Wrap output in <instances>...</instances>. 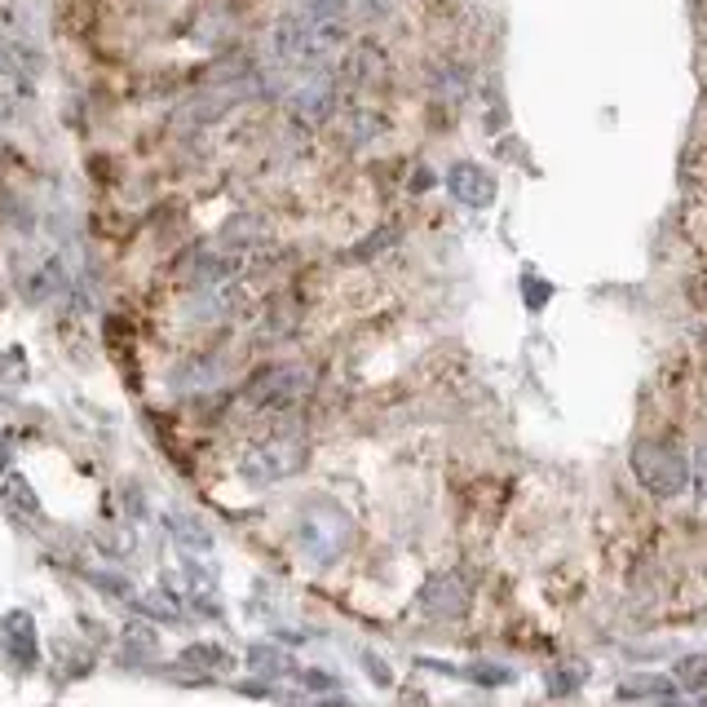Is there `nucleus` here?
<instances>
[{
	"label": "nucleus",
	"instance_id": "obj_1",
	"mask_svg": "<svg viewBox=\"0 0 707 707\" xmlns=\"http://www.w3.org/2000/svg\"><path fill=\"white\" fill-rule=\"evenodd\" d=\"M349 41V28L318 14L314 6L305 10H292L283 14L274 28H270V63L279 72H292V76H309V72H323L331 54H340Z\"/></svg>",
	"mask_w": 707,
	"mask_h": 707
},
{
	"label": "nucleus",
	"instance_id": "obj_2",
	"mask_svg": "<svg viewBox=\"0 0 707 707\" xmlns=\"http://www.w3.org/2000/svg\"><path fill=\"white\" fill-rule=\"evenodd\" d=\"M292 531H296V548H301L314 566H331V562L354 544V522H349V513H345L340 504H331V500L305 504V509L296 513Z\"/></svg>",
	"mask_w": 707,
	"mask_h": 707
},
{
	"label": "nucleus",
	"instance_id": "obj_3",
	"mask_svg": "<svg viewBox=\"0 0 707 707\" xmlns=\"http://www.w3.org/2000/svg\"><path fill=\"white\" fill-rule=\"evenodd\" d=\"M632 474L637 482L659 496V500H676L685 487H689V460L676 443H663V438H641L632 447Z\"/></svg>",
	"mask_w": 707,
	"mask_h": 707
},
{
	"label": "nucleus",
	"instance_id": "obj_4",
	"mask_svg": "<svg viewBox=\"0 0 707 707\" xmlns=\"http://www.w3.org/2000/svg\"><path fill=\"white\" fill-rule=\"evenodd\" d=\"M305 394H309V372L301 363H270L248 381L243 403L257 407V412H287Z\"/></svg>",
	"mask_w": 707,
	"mask_h": 707
},
{
	"label": "nucleus",
	"instance_id": "obj_5",
	"mask_svg": "<svg viewBox=\"0 0 707 707\" xmlns=\"http://www.w3.org/2000/svg\"><path fill=\"white\" fill-rule=\"evenodd\" d=\"M301 465H305V443L279 434V438H265L261 447L248 452V460H243V482H252V487H274V482H283V478L301 474Z\"/></svg>",
	"mask_w": 707,
	"mask_h": 707
},
{
	"label": "nucleus",
	"instance_id": "obj_6",
	"mask_svg": "<svg viewBox=\"0 0 707 707\" xmlns=\"http://www.w3.org/2000/svg\"><path fill=\"white\" fill-rule=\"evenodd\" d=\"M287 107H292V116L301 124H327L336 116V76H327V67L301 76V85L292 89Z\"/></svg>",
	"mask_w": 707,
	"mask_h": 707
},
{
	"label": "nucleus",
	"instance_id": "obj_7",
	"mask_svg": "<svg viewBox=\"0 0 707 707\" xmlns=\"http://www.w3.org/2000/svg\"><path fill=\"white\" fill-rule=\"evenodd\" d=\"M309 6L345 28H377L399 10V0H309Z\"/></svg>",
	"mask_w": 707,
	"mask_h": 707
},
{
	"label": "nucleus",
	"instance_id": "obj_8",
	"mask_svg": "<svg viewBox=\"0 0 707 707\" xmlns=\"http://www.w3.org/2000/svg\"><path fill=\"white\" fill-rule=\"evenodd\" d=\"M390 76V58L377 45H349L340 58V80L345 85H359V89H377Z\"/></svg>",
	"mask_w": 707,
	"mask_h": 707
},
{
	"label": "nucleus",
	"instance_id": "obj_9",
	"mask_svg": "<svg viewBox=\"0 0 707 707\" xmlns=\"http://www.w3.org/2000/svg\"><path fill=\"white\" fill-rule=\"evenodd\" d=\"M447 186H452V195H456L460 204H469V208H487V204L496 199V177H491L482 164H474V160H460V164L447 173Z\"/></svg>",
	"mask_w": 707,
	"mask_h": 707
},
{
	"label": "nucleus",
	"instance_id": "obj_10",
	"mask_svg": "<svg viewBox=\"0 0 707 707\" xmlns=\"http://www.w3.org/2000/svg\"><path fill=\"white\" fill-rule=\"evenodd\" d=\"M0 645H6V654L19 663V667H36V623L28 610H10L6 619H0Z\"/></svg>",
	"mask_w": 707,
	"mask_h": 707
},
{
	"label": "nucleus",
	"instance_id": "obj_11",
	"mask_svg": "<svg viewBox=\"0 0 707 707\" xmlns=\"http://www.w3.org/2000/svg\"><path fill=\"white\" fill-rule=\"evenodd\" d=\"M465 601H469V592H465V584L456 575H434L425 584V592H421V606L434 619H456L465 610Z\"/></svg>",
	"mask_w": 707,
	"mask_h": 707
},
{
	"label": "nucleus",
	"instance_id": "obj_12",
	"mask_svg": "<svg viewBox=\"0 0 707 707\" xmlns=\"http://www.w3.org/2000/svg\"><path fill=\"white\" fill-rule=\"evenodd\" d=\"M385 133V120L377 116V111H349L345 116V142L349 146H368V142H377Z\"/></svg>",
	"mask_w": 707,
	"mask_h": 707
},
{
	"label": "nucleus",
	"instance_id": "obj_13",
	"mask_svg": "<svg viewBox=\"0 0 707 707\" xmlns=\"http://www.w3.org/2000/svg\"><path fill=\"white\" fill-rule=\"evenodd\" d=\"M296 318H301V305L292 296H274L265 305V336H287L296 327Z\"/></svg>",
	"mask_w": 707,
	"mask_h": 707
},
{
	"label": "nucleus",
	"instance_id": "obj_14",
	"mask_svg": "<svg viewBox=\"0 0 707 707\" xmlns=\"http://www.w3.org/2000/svg\"><path fill=\"white\" fill-rule=\"evenodd\" d=\"M257 217H230V226L221 230V239L226 243H235V248H257L261 239H265V226H252Z\"/></svg>",
	"mask_w": 707,
	"mask_h": 707
},
{
	"label": "nucleus",
	"instance_id": "obj_15",
	"mask_svg": "<svg viewBox=\"0 0 707 707\" xmlns=\"http://www.w3.org/2000/svg\"><path fill=\"white\" fill-rule=\"evenodd\" d=\"M6 500L19 509V513H28V518H36L41 513V504H36V491L14 474V478H6Z\"/></svg>",
	"mask_w": 707,
	"mask_h": 707
},
{
	"label": "nucleus",
	"instance_id": "obj_16",
	"mask_svg": "<svg viewBox=\"0 0 707 707\" xmlns=\"http://www.w3.org/2000/svg\"><path fill=\"white\" fill-rule=\"evenodd\" d=\"M676 681H681L685 689H703V685H707V654L681 659V663H676Z\"/></svg>",
	"mask_w": 707,
	"mask_h": 707
},
{
	"label": "nucleus",
	"instance_id": "obj_17",
	"mask_svg": "<svg viewBox=\"0 0 707 707\" xmlns=\"http://www.w3.org/2000/svg\"><path fill=\"white\" fill-rule=\"evenodd\" d=\"M182 663H199V667H226L230 659H226V650H221V645H208V641H204V645H191V650L182 654Z\"/></svg>",
	"mask_w": 707,
	"mask_h": 707
},
{
	"label": "nucleus",
	"instance_id": "obj_18",
	"mask_svg": "<svg viewBox=\"0 0 707 707\" xmlns=\"http://www.w3.org/2000/svg\"><path fill=\"white\" fill-rule=\"evenodd\" d=\"M248 663H252V667H261L265 676H279V672H287V659H283L279 650H270V645H252Z\"/></svg>",
	"mask_w": 707,
	"mask_h": 707
},
{
	"label": "nucleus",
	"instance_id": "obj_19",
	"mask_svg": "<svg viewBox=\"0 0 707 707\" xmlns=\"http://www.w3.org/2000/svg\"><path fill=\"white\" fill-rule=\"evenodd\" d=\"M124 645H129L133 654H155V632L142 628V623H133V628L124 632Z\"/></svg>",
	"mask_w": 707,
	"mask_h": 707
},
{
	"label": "nucleus",
	"instance_id": "obj_20",
	"mask_svg": "<svg viewBox=\"0 0 707 707\" xmlns=\"http://www.w3.org/2000/svg\"><path fill=\"white\" fill-rule=\"evenodd\" d=\"M689 478H694V487H698V496L707 500V438L698 443V452H694V460H689Z\"/></svg>",
	"mask_w": 707,
	"mask_h": 707
},
{
	"label": "nucleus",
	"instance_id": "obj_21",
	"mask_svg": "<svg viewBox=\"0 0 707 707\" xmlns=\"http://www.w3.org/2000/svg\"><path fill=\"white\" fill-rule=\"evenodd\" d=\"M694 301L707 309V270H703V274H698V283H694Z\"/></svg>",
	"mask_w": 707,
	"mask_h": 707
},
{
	"label": "nucleus",
	"instance_id": "obj_22",
	"mask_svg": "<svg viewBox=\"0 0 707 707\" xmlns=\"http://www.w3.org/2000/svg\"><path fill=\"white\" fill-rule=\"evenodd\" d=\"M323 707H349V703H340V698H336V703H323Z\"/></svg>",
	"mask_w": 707,
	"mask_h": 707
}]
</instances>
